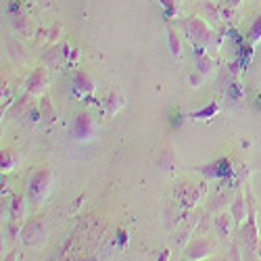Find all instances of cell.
<instances>
[{"label":"cell","mask_w":261,"mask_h":261,"mask_svg":"<svg viewBox=\"0 0 261 261\" xmlns=\"http://www.w3.org/2000/svg\"><path fill=\"white\" fill-rule=\"evenodd\" d=\"M23 241L28 245H38L42 243V238H44V226H42L40 222H30L25 228H23Z\"/></svg>","instance_id":"obj_8"},{"label":"cell","mask_w":261,"mask_h":261,"mask_svg":"<svg viewBox=\"0 0 261 261\" xmlns=\"http://www.w3.org/2000/svg\"><path fill=\"white\" fill-rule=\"evenodd\" d=\"M228 98H230V100H241V98H243V88H241V84H238V82H232V84H230Z\"/></svg>","instance_id":"obj_22"},{"label":"cell","mask_w":261,"mask_h":261,"mask_svg":"<svg viewBox=\"0 0 261 261\" xmlns=\"http://www.w3.org/2000/svg\"><path fill=\"white\" fill-rule=\"evenodd\" d=\"M180 25H182V32H184L186 40L192 46H205V48L211 46V40H213L215 32L209 28L207 21H203L199 17H188V19L182 21Z\"/></svg>","instance_id":"obj_1"},{"label":"cell","mask_w":261,"mask_h":261,"mask_svg":"<svg viewBox=\"0 0 261 261\" xmlns=\"http://www.w3.org/2000/svg\"><path fill=\"white\" fill-rule=\"evenodd\" d=\"M167 42H169V53H171V57L176 59V61H180L182 59V42H180V36H178V32L176 30H167Z\"/></svg>","instance_id":"obj_13"},{"label":"cell","mask_w":261,"mask_h":261,"mask_svg":"<svg viewBox=\"0 0 261 261\" xmlns=\"http://www.w3.org/2000/svg\"><path fill=\"white\" fill-rule=\"evenodd\" d=\"M167 257H169V251H163V255H161L159 261H167Z\"/></svg>","instance_id":"obj_27"},{"label":"cell","mask_w":261,"mask_h":261,"mask_svg":"<svg viewBox=\"0 0 261 261\" xmlns=\"http://www.w3.org/2000/svg\"><path fill=\"white\" fill-rule=\"evenodd\" d=\"M5 261H17V253H15V251H13V253H11V255H9V257H7V259H5Z\"/></svg>","instance_id":"obj_26"},{"label":"cell","mask_w":261,"mask_h":261,"mask_svg":"<svg viewBox=\"0 0 261 261\" xmlns=\"http://www.w3.org/2000/svg\"><path fill=\"white\" fill-rule=\"evenodd\" d=\"M217 113H220V105H217V102H209L207 107H203V109H199V111L190 113L188 117H190V119H194V121H205V119L215 117Z\"/></svg>","instance_id":"obj_12"},{"label":"cell","mask_w":261,"mask_h":261,"mask_svg":"<svg viewBox=\"0 0 261 261\" xmlns=\"http://www.w3.org/2000/svg\"><path fill=\"white\" fill-rule=\"evenodd\" d=\"M243 243L247 245V249L251 251V253H257V224H255V220L251 217V222L243 228Z\"/></svg>","instance_id":"obj_10"},{"label":"cell","mask_w":261,"mask_h":261,"mask_svg":"<svg viewBox=\"0 0 261 261\" xmlns=\"http://www.w3.org/2000/svg\"><path fill=\"white\" fill-rule=\"evenodd\" d=\"M194 171L203 173L205 178H211V180H228L234 176V167L230 165L228 159H217L209 165H203V167H192Z\"/></svg>","instance_id":"obj_3"},{"label":"cell","mask_w":261,"mask_h":261,"mask_svg":"<svg viewBox=\"0 0 261 261\" xmlns=\"http://www.w3.org/2000/svg\"><path fill=\"white\" fill-rule=\"evenodd\" d=\"M73 92L77 96H88L92 90H94V84L88 80V75H84V73H75V80H73Z\"/></svg>","instance_id":"obj_11"},{"label":"cell","mask_w":261,"mask_h":261,"mask_svg":"<svg viewBox=\"0 0 261 261\" xmlns=\"http://www.w3.org/2000/svg\"><path fill=\"white\" fill-rule=\"evenodd\" d=\"M259 42H261V15L255 19V23L249 32V44L255 46V44H259Z\"/></svg>","instance_id":"obj_18"},{"label":"cell","mask_w":261,"mask_h":261,"mask_svg":"<svg viewBox=\"0 0 261 261\" xmlns=\"http://www.w3.org/2000/svg\"><path fill=\"white\" fill-rule=\"evenodd\" d=\"M19 213H23V199H21V197H13V209H11L13 220H17Z\"/></svg>","instance_id":"obj_23"},{"label":"cell","mask_w":261,"mask_h":261,"mask_svg":"<svg viewBox=\"0 0 261 261\" xmlns=\"http://www.w3.org/2000/svg\"><path fill=\"white\" fill-rule=\"evenodd\" d=\"M42 117H44V121L53 123L57 117H55V111H53V105H50V98L44 96V100H42Z\"/></svg>","instance_id":"obj_21"},{"label":"cell","mask_w":261,"mask_h":261,"mask_svg":"<svg viewBox=\"0 0 261 261\" xmlns=\"http://www.w3.org/2000/svg\"><path fill=\"white\" fill-rule=\"evenodd\" d=\"M232 222H234L232 215L217 213V217H215V230L220 232L222 236H228V234H230V228H232Z\"/></svg>","instance_id":"obj_16"},{"label":"cell","mask_w":261,"mask_h":261,"mask_svg":"<svg viewBox=\"0 0 261 261\" xmlns=\"http://www.w3.org/2000/svg\"><path fill=\"white\" fill-rule=\"evenodd\" d=\"M197 71L199 73H203V75H209V73H213L215 71V61L209 57V55H201V57H197Z\"/></svg>","instance_id":"obj_17"},{"label":"cell","mask_w":261,"mask_h":261,"mask_svg":"<svg viewBox=\"0 0 261 261\" xmlns=\"http://www.w3.org/2000/svg\"><path fill=\"white\" fill-rule=\"evenodd\" d=\"M46 82H48V77H46V71L44 69H36L30 77H28V82H25V90L30 92V94H42L46 90Z\"/></svg>","instance_id":"obj_6"},{"label":"cell","mask_w":261,"mask_h":261,"mask_svg":"<svg viewBox=\"0 0 261 261\" xmlns=\"http://www.w3.org/2000/svg\"><path fill=\"white\" fill-rule=\"evenodd\" d=\"M73 138L77 140V142H88V140H92V136H94V123H92V119H90V115H86V113H80L77 117H75V121H73Z\"/></svg>","instance_id":"obj_4"},{"label":"cell","mask_w":261,"mask_h":261,"mask_svg":"<svg viewBox=\"0 0 261 261\" xmlns=\"http://www.w3.org/2000/svg\"><path fill=\"white\" fill-rule=\"evenodd\" d=\"M201 9H203V13H205V17H209V21H213V23H217L220 25L222 23V7H215L211 0H205V3L201 5Z\"/></svg>","instance_id":"obj_14"},{"label":"cell","mask_w":261,"mask_h":261,"mask_svg":"<svg viewBox=\"0 0 261 261\" xmlns=\"http://www.w3.org/2000/svg\"><path fill=\"white\" fill-rule=\"evenodd\" d=\"M230 213H232V217H234V222L236 224H241V222H245V217H247V207H245V199L238 194L236 197V201L232 203V207H230Z\"/></svg>","instance_id":"obj_15"},{"label":"cell","mask_w":261,"mask_h":261,"mask_svg":"<svg viewBox=\"0 0 261 261\" xmlns=\"http://www.w3.org/2000/svg\"><path fill=\"white\" fill-rule=\"evenodd\" d=\"M50 186H53V171L50 169L36 171L32 176V180H30V186H28V199L34 205L44 203L48 192H50Z\"/></svg>","instance_id":"obj_2"},{"label":"cell","mask_w":261,"mask_h":261,"mask_svg":"<svg viewBox=\"0 0 261 261\" xmlns=\"http://www.w3.org/2000/svg\"><path fill=\"white\" fill-rule=\"evenodd\" d=\"M257 255H259V257H261V247H259V249H257Z\"/></svg>","instance_id":"obj_28"},{"label":"cell","mask_w":261,"mask_h":261,"mask_svg":"<svg viewBox=\"0 0 261 261\" xmlns=\"http://www.w3.org/2000/svg\"><path fill=\"white\" fill-rule=\"evenodd\" d=\"M17 159L13 155V150H3V155H0V167H3V171H11L15 167Z\"/></svg>","instance_id":"obj_19"},{"label":"cell","mask_w":261,"mask_h":261,"mask_svg":"<svg viewBox=\"0 0 261 261\" xmlns=\"http://www.w3.org/2000/svg\"><path fill=\"white\" fill-rule=\"evenodd\" d=\"M157 3L165 9V17L167 19L178 17V0H157Z\"/></svg>","instance_id":"obj_20"},{"label":"cell","mask_w":261,"mask_h":261,"mask_svg":"<svg viewBox=\"0 0 261 261\" xmlns=\"http://www.w3.org/2000/svg\"><path fill=\"white\" fill-rule=\"evenodd\" d=\"M213 251H215V247H213L211 241H197V243H192V245L188 247L186 257L192 259V261H201V259H205L207 255H211Z\"/></svg>","instance_id":"obj_7"},{"label":"cell","mask_w":261,"mask_h":261,"mask_svg":"<svg viewBox=\"0 0 261 261\" xmlns=\"http://www.w3.org/2000/svg\"><path fill=\"white\" fill-rule=\"evenodd\" d=\"M205 190H207L205 182H201L199 186H182L180 192H178V197H180V201H182L184 207H192L194 203H197L203 197Z\"/></svg>","instance_id":"obj_5"},{"label":"cell","mask_w":261,"mask_h":261,"mask_svg":"<svg viewBox=\"0 0 261 261\" xmlns=\"http://www.w3.org/2000/svg\"><path fill=\"white\" fill-rule=\"evenodd\" d=\"M203 73H199V71H194V73H190V86H192V88H199V86H201V82H203Z\"/></svg>","instance_id":"obj_24"},{"label":"cell","mask_w":261,"mask_h":261,"mask_svg":"<svg viewBox=\"0 0 261 261\" xmlns=\"http://www.w3.org/2000/svg\"><path fill=\"white\" fill-rule=\"evenodd\" d=\"M123 105H125V100H123V96H119L117 92H111L107 96V100H105V117L107 119H111V117H115L121 109H123Z\"/></svg>","instance_id":"obj_9"},{"label":"cell","mask_w":261,"mask_h":261,"mask_svg":"<svg viewBox=\"0 0 261 261\" xmlns=\"http://www.w3.org/2000/svg\"><path fill=\"white\" fill-rule=\"evenodd\" d=\"M241 3H243V0H226V5H228V7H232V9H236Z\"/></svg>","instance_id":"obj_25"}]
</instances>
